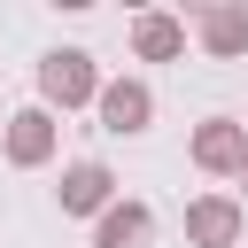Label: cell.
Masks as SVG:
<instances>
[{
    "mask_svg": "<svg viewBox=\"0 0 248 248\" xmlns=\"http://www.w3.org/2000/svg\"><path fill=\"white\" fill-rule=\"evenodd\" d=\"M101 70H93V54L85 46H54V54H39V108H93L101 101Z\"/></svg>",
    "mask_w": 248,
    "mask_h": 248,
    "instance_id": "cell-1",
    "label": "cell"
},
{
    "mask_svg": "<svg viewBox=\"0 0 248 248\" xmlns=\"http://www.w3.org/2000/svg\"><path fill=\"white\" fill-rule=\"evenodd\" d=\"M186 155H194V170H209V178H240V170H248V124H240V116H202L194 140H186Z\"/></svg>",
    "mask_w": 248,
    "mask_h": 248,
    "instance_id": "cell-2",
    "label": "cell"
},
{
    "mask_svg": "<svg viewBox=\"0 0 248 248\" xmlns=\"http://www.w3.org/2000/svg\"><path fill=\"white\" fill-rule=\"evenodd\" d=\"M93 116H101V132L140 140V132L155 124V85H147V78H108V85H101V101H93Z\"/></svg>",
    "mask_w": 248,
    "mask_h": 248,
    "instance_id": "cell-3",
    "label": "cell"
},
{
    "mask_svg": "<svg viewBox=\"0 0 248 248\" xmlns=\"http://www.w3.org/2000/svg\"><path fill=\"white\" fill-rule=\"evenodd\" d=\"M0 147H8V163L16 170H39V163H54V147H62V124H54V108H16L8 116V132H0Z\"/></svg>",
    "mask_w": 248,
    "mask_h": 248,
    "instance_id": "cell-4",
    "label": "cell"
},
{
    "mask_svg": "<svg viewBox=\"0 0 248 248\" xmlns=\"http://www.w3.org/2000/svg\"><path fill=\"white\" fill-rule=\"evenodd\" d=\"M54 202H62V217H101V209L116 202V170L85 155V163H70V170H62V186H54Z\"/></svg>",
    "mask_w": 248,
    "mask_h": 248,
    "instance_id": "cell-5",
    "label": "cell"
},
{
    "mask_svg": "<svg viewBox=\"0 0 248 248\" xmlns=\"http://www.w3.org/2000/svg\"><path fill=\"white\" fill-rule=\"evenodd\" d=\"M186 240L194 248H240V202L232 194H194L186 202Z\"/></svg>",
    "mask_w": 248,
    "mask_h": 248,
    "instance_id": "cell-6",
    "label": "cell"
},
{
    "mask_svg": "<svg viewBox=\"0 0 248 248\" xmlns=\"http://www.w3.org/2000/svg\"><path fill=\"white\" fill-rule=\"evenodd\" d=\"M194 39H202V54L240 62V54H248V8H240V0H209V8L194 16Z\"/></svg>",
    "mask_w": 248,
    "mask_h": 248,
    "instance_id": "cell-7",
    "label": "cell"
},
{
    "mask_svg": "<svg viewBox=\"0 0 248 248\" xmlns=\"http://www.w3.org/2000/svg\"><path fill=\"white\" fill-rule=\"evenodd\" d=\"M155 240V209L147 202H108L93 217V248H147Z\"/></svg>",
    "mask_w": 248,
    "mask_h": 248,
    "instance_id": "cell-8",
    "label": "cell"
},
{
    "mask_svg": "<svg viewBox=\"0 0 248 248\" xmlns=\"http://www.w3.org/2000/svg\"><path fill=\"white\" fill-rule=\"evenodd\" d=\"M132 54H140V62H178V54H186V23L163 16V8L132 16Z\"/></svg>",
    "mask_w": 248,
    "mask_h": 248,
    "instance_id": "cell-9",
    "label": "cell"
},
{
    "mask_svg": "<svg viewBox=\"0 0 248 248\" xmlns=\"http://www.w3.org/2000/svg\"><path fill=\"white\" fill-rule=\"evenodd\" d=\"M240 186H248V170H240Z\"/></svg>",
    "mask_w": 248,
    "mask_h": 248,
    "instance_id": "cell-10",
    "label": "cell"
}]
</instances>
